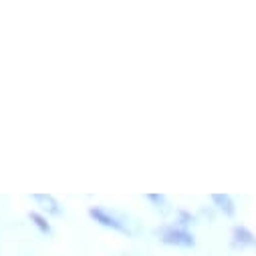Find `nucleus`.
Listing matches in <instances>:
<instances>
[{
    "mask_svg": "<svg viewBox=\"0 0 256 256\" xmlns=\"http://www.w3.org/2000/svg\"><path fill=\"white\" fill-rule=\"evenodd\" d=\"M210 200L218 206L220 212H224V216H234L236 214V206H234V200L228 196V194H212Z\"/></svg>",
    "mask_w": 256,
    "mask_h": 256,
    "instance_id": "4",
    "label": "nucleus"
},
{
    "mask_svg": "<svg viewBox=\"0 0 256 256\" xmlns=\"http://www.w3.org/2000/svg\"><path fill=\"white\" fill-rule=\"evenodd\" d=\"M89 216L97 222V224H101V226H105V228H109V230H115V232H121V234H127L130 236L132 232H130V228H127L119 218H115L113 214H109L105 208H101V206H91L89 208Z\"/></svg>",
    "mask_w": 256,
    "mask_h": 256,
    "instance_id": "2",
    "label": "nucleus"
},
{
    "mask_svg": "<svg viewBox=\"0 0 256 256\" xmlns=\"http://www.w3.org/2000/svg\"><path fill=\"white\" fill-rule=\"evenodd\" d=\"M160 242L168 244V246H180V248H194L196 246V238L188 228H180L176 224H168L162 226L158 230Z\"/></svg>",
    "mask_w": 256,
    "mask_h": 256,
    "instance_id": "1",
    "label": "nucleus"
},
{
    "mask_svg": "<svg viewBox=\"0 0 256 256\" xmlns=\"http://www.w3.org/2000/svg\"><path fill=\"white\" fill-rule=\"evenodd\" d=\"M232 246L236 248H256V234L246 226L238 224L232 228Z\"/></svg>",
    "mask_w": 256,
    "mask_h": 256,
    "instance_id": "3",
    "label": "nucleus"
},
{
    "mask_svg": "<svg viewBox=\"0 0 256 256\" xmlns=\"http://www.w3.org/2000/svg\"><path fill=\"white\" fill-rule=\"evenodd\" d=\"M28 220L42 232V234H46V236H50L52 234V226H50V222L46 220V216H42L40 212H34V210H30L28 212Z\"/></svg>",
    "mask_w": 256,
    "mask_h": 256,
    "instance_id": "5",
    "label": "nucleus"
},
{
    "mask_svg": "<svg viewBox=\"0 0 256 256\" xmlns=\"http://www.w3.org/2000/svg\"><path fill=\"white\" fill-rule=\"evenodd\" d=\"M32 200H36V202H42V204H44V208H46L50 214H60L58 202H56L52 196H46V194H34V196H32Z\"/></svg>",
    "mask_w": 256,
    "mask_h": 256,
    "instance_id": "6",
    "label": "nucleus"
},
{
    "mask_svg": "<svg viewBox=\"0 0 256 256\" xmlns=\"http://www.w3.org/2000/svg\"><path fill=\"white\" fill-rule=\"evenodd\" d=\"M196 222V216L192 214V212H188V210H178V218H176V226H180V228H188L190 224H194Z\"/></svg>",
    "mask_w": 256,
    "mask_h": 256,
    "instance_id": "7",
    "label": "nucleus"
},
{
    "mask_svg": "<svg viewBox=\"0 0 256 256\" xmlns=\"http://www.w3.org/2000/svg\"><path fill=\"white\" fill-rule=\"evenodd\" d=\"M146 200L154 202V204H156L158 208H160V206H162V204L166 202V198H164V196H160V194H148V196H146Z\"/></svg>",
    "mask_w": 256,
    "mask_h": 256,
    "instance_id": "8",
    "label": "nucleus"
}]
</instances>
